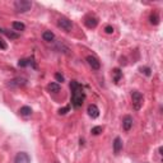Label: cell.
Wrapping results in <instances>:
<instances>
[{
  "instance_id": "13",
  "label": "cell",
  "mask_w": 163,
  "mask_h": 163,
  "mask_svg": "<svg viewBox=\"0 0 163 163\" xmlns=\"http://www.w3.org/2000/svg\"><path fill=\"white\" fill-rule=\"evenodd\" d=\"M30 65H32L33 68H36V65H35V63H33L32 59H22V60L18 61V66L19 68H26V66H30Z\"/></svg>"
},
{
  "instance_id": "4",
  "label": "cell",
  "mask_w": 163,
  "mask_h": 163,
  "mask_svg": "<svg viewBox=\"0 0 163 163\" xmlns=\"http://www.w3.org/2000/svg\"><path fill=\"white\" fill-rule=\"evenodd\" d=\"M58 26L60 27L61 30H64L65 32H70L72 28H73V22H72L69 18L61 17V18H59V21H58Z\"/></svg>"
},
{
  "instance_id": "3",
  "label": "cell",
  "mask_w": 163,
  "mask_h": 163,
  "mask_svg": "<svg viewBox=\"0 0 163 163\" xmlns=\"http://www.w3.org/2000/svg\"><path fill=\"white\" fill-rule=\"evenodd\" d=\"M31 8H32V2H30V0H16L14 2V9L18 13H26L31 10Z\"/></svg>"
},
{
  "instance_id": "7",
  "label": "cell",
  "mask_w": 163,
  "mask_h": 163,
  "mask_svg": "<svg viewBox=\"0 0 163 163\" xmlns=\"http://www.w3.org/2000/svg\"><path fill=\"white\" fill-rule=\"evenodd\" d=\"M87 112L92 119H97L100 116V110L96 105H89L88 108H87Z\"/></svg>"
},
{
  "instance_id": "25",
  "label": "cell",
  "mask_w": 163,
  "mask_h": 163,
  "mask_svg": "<svg viewBox=\"0 0 163 163\" xmlns=\"http://www.w3.org/2000/svg\"><path fill=\"white\" fill-rule=\"evenodd\" d=\"M7 47H8V45L4 42L2 38H0V49H2V50H7Z\"/></svg>"
},
{
  "instance_id": "18",
  "label": "cell",
  "mask_w": 163,
  "mask_h": 163,
  "mask_svg": "<svg viewBox=\"0 0 163 163\" xmlns=\"http://www.w3.org/2000/svg\"><path fill=\"white\" fill-rule=\"evenodd\" d=\"M112 73H114V82H115V83H119V80H120L121 77H122V72L116 68V69H114Z\"/></svg>"
},
{
  "instance_id": "16",
  "label": "cell",
  "mask_w": 163,
  "mask_h": 163,
  "mask_svg": "<svg viewBox=\"0 0 163 163\" xmlns=\"http://www.w3.org/2000/svg\"><path fill=\"white\" fill-rule=\"evenodd\" d=\"M12 27H13V28H14L16 31H18V32H22V31L26 30V26H24L22 22H13V23H12Z\"/></svg>"
},
{
  "instance_id": "12",
  "label": "cell",
  "mask_w": 163,
  "mask_h": 163,
  "mask_svg": "<svg viewBox=\"0 0 163 163\" xmlns=\"http://www.w3.org/2000/svg\"><path fill=\"white\" fill-rule=\"evenodd\" d=\"M24 84H26V79H23V78H16V79L9 80V86H12V87H21Z\"/></svg>"
},
{
  "instance_id": "19",
  "label": "cell",
  "mask_w": 163,
  "mask_h": 163,
  "mask_svg": "<svg viewBox=\"0 0 163 163\" xmlns=\"http://www.w3.org/2000/svg\"><path fill=\"white\" fill-rule=\"evenodd\" d=\"M103 131V126H94V128H92V135H100L101 133Z\"/></svg>"
},
{
  "instance_id": "1",
  "label": "cell",
  "mask_w": 163,
  "mask_h": 163,
  "mask_svg": "<svg viewBox=\"0 0 163 163\" xmlns=\"http://www.w3.org/2000/svg\"><path fill=\"white\" fill-rule=\"evenodd\" d=\"M70 91H72V105L74 108H79L86 100L84 89L82 87V84H79L77 80H72L70 82Z\"/></svg>"
},
{
  "instance_id": "8",
  "label": "cell",
  "mask_w": 163,
  "mask_h": 163,
  "mask_svg": "<svg viewBox=\"0 0 163 163\" xmlns=\"http://www.w3.org/2000/svg\"><path fill=\"white\" fill-rule=\"evenodd\" d=\"M114 153H115V156H119L120 154V152L122 151V140H121V138H119V137H116L115 138V140H114Z\"/></svg>"
},
{
  "instance_id": "28",
  "label": "cell",
  "mask_w": 163,
  "mask_h": 163,
  "mask_svg": "<svg viewBox=\"0 0 163 163\" xmlns=\"http://www.w3.org/2000/svg\"><path fill=\"white\" fill-rule=\"evenodd\" d=\"M0 33H4V30L2 28V27H0Z\"/></svg>"
},
{
  "instance_id": "21",
  "label": "cell",
  "mask_w": 163,
  "mask_h": 163,
  "mask_svg": "<svg viewBox=\"0 0 163 163\" xmlns=\"http://www.w3.org/2000/svg\"><path fill=\"white\" fill-rule=\"evenodd\" d=\"M69 111H70V107L65 106V107H63V108H60V110H59V115H66Z\"/></svg>"
},
{
  "instance_id": "15",
  "label": "cell",
  "mask_w": 163,
  "mask_h": 163,
  "mask_svg": "<svg viewBox=\"0 0 163 163\" xmlns=\"http://www.w3.org/2000/svg\"><path fill=\"white\" fill-rule=\"evenodd\" d=\"M42 38H44V41H46V42H54V40H55V35H54L51 31H45L42 33Z\"/></svg>"
},
{
  "instance_id": "10",
  "label": "cell",
  "mask_w": 163,
  "mask_h": 163,
  "mask_svg": "<svg viewBox=\"0 0 163 163\" xmlns=\"http://www.w3.org/2000/svg\"><path fill=\"white\" fill-rule=\"evenodd\" d=\"M86 26L88 27V28H96L97 24H98V19L96 17H93V16H88L84 21Z\"/></svg>"
},
{
  "instance_id": "23",
  "label": "cell",
  "mask_w": 163,
  "mask_h": 163,
  "mask_svg": "<svg viewBox=\"0 0 163 163\" xmlns=\"http://www.w3.org/2000/svg\"><path fill=\"white\" fill-rule=\"evenodd\" d=\"M105 32H106L107 35H111V33H114V27H111V26H106Z\"/></svg>"
},
{
  "instance_id": "11",
  "label": "cell",
  "mask_w": 163,
  "mask_h": 163,
  "mask_svg": "<svg viewBox=\"0 0 163 163\" xmlns=\"http://www.w3.org/2000/svg\"><path fill=\"white\" fill-rule=\"evenodd\" d=\"M19 115L23 117H30L32 115V108L30 106H23L19 108Z\"/></svg>"
},
{
  "instance_id": "5",
  "label": "cell",
  "mask_w": 163,
  "mask_h": 163,
  "mask_svg": "<svg viewBox=\"0 0 163 163\" xmlns=\"http://www.w3.org/2000/svg\"><path fill=\"white\" fill-rule=\"evenodd\" d=\"M14 163H31V157L26 152H19L14 157Z\"/></svg>"
},
{
  "instance_id": "17",
  "label": "cell",
  "mask_w": 163,
  "mask_h": 163,
  "mask_svg": "<svg viewBox=\"0 0 163 163\" xmlns=\"http://www.w3.org/2000/svg\"><path fill=\"white\" fill-rule=\"evenodd\" d=\"M149 19H151V23L153 24V26H157V24H159V16L157 14V13L154 12V13H152L151 14V17H149Z\"/></svg>"
},
{
  "instance_id": "2",
  "label": "cell",
  "mask_w": 163,
  "mask_h": 163,
  "mask_svg": "<svg viewBox=\"0 0 163 163\" xmlns=\"http://www.w3.org/2000/svg\"><path fill=\"white\" fill-rule=\"evenodd\" d=\"M131 102H133V107L135 111H139L143 107L144 103V96L139 92V91H133L131 92Z\"/></svg>"
},
{
  "instance_id": "22",
  "label": "cell",
  "mask_w": 163,
  "mask_h": 163,
  "mask_svg": "<svg viewBox=\"0 0 163 163\" xmlns=\"http://www.w3.org/2000/svg\"><path fill=\"white\" fill-rule=\"evenodd\" d=\"M140 72L144 73L147 77H149V75L152 74V73H151V69H149V68H147V66H145V68H140Z\"/></svg>"
},
{
  "instance_id": "20",
  "label": "cell",
  "mask_w": 163,
  "mask_h": 163,
  "mask_svg": "<svg viewBox=\"0 0 163 163\" xmlns=\"http://www.w3.org/2000/svg\"><path fill=\"white\" fill-rule=\"evenodd\" d=\"M4 35L7 36V37H9V38H18V33H14V32H9V31H7V30H4Z\"/></svg>"
},
{
  "instance_id": "6",
  "label": "cell",
  "mask_w": 163,
  "mask_h": 163,
  "mask_svg": "<svg viewBox=\"0 0 163 163\" xmlns=\"http://www.w3.org/2000/svg\"><path fill=\"white\" fill-rule=\"evenodd\" d=\"M86 60H87L88 65L92 68L93 70H98L100 68H101V63H100V60H98L97 58H94V56H92V55H88V56L86 58Z\"/></svg>"
},
{
  "instance_id": "14",
  "label": "cell",
  "mask_w": 163,
  "mask_h": 163,
  "mask_svg": "<svg viewBox=\"0 0 163 163\" xmlns=\"http://www.w3.org/2000/svg\"><path fill=\"white\" fill-rule=\"evenodd\" d=\"M60 89H61V86H60L59 83H50V84L47 86V91H49L50 93H59Z\"/></svg>"
},
{
  "instance_id": "26",
  "label": "cell",
  "mask_w": 163,
  "mask_h": 163,
  "mask_svg": "<svg viewBox=\"0 0 163 163\" xmlns=\"http://www.w3.org/2000/svg\"><path fill=\"white\" fill-rule=\"evenodd\" d=\"M120 64L126 65V59H125V58H120Z\"/></svg>"
},
{
  "instance_id": "9",
  "label": "cell",
  "mask_w": 163,
  "mask_h": 163,
  "mask_svg": "<svg viewBox=\"0 0 163 163\" xmlns=\"http://www.w3.org/2000/svg\"><path fill=\"white\" fill-rule=\"evenodd\" d=\"M122 128H124L125 131H129L133 128V117L130 115H126L122 119Z\"/></svg>"
},
{
  "instance_id": "27",
  "label": "cell",
  "mask_w": 163,
  "mask_h": 163,
  "mask_svg": "<svg viewBox=\"0 0 163 163\" xmlns=\"http://www.w3.org/2000/svg\"><path fill=\"white\" fill-rule=\"evenodd\" d=\"M158 152H159V154H161V156L163 154V153H162V152H163V148H162V147H159V148H158Z\"/></svg>"
},
{
  "instance_id": "24",
  "label": "cell",
  "mask_w": 163,
  "mask_h": 163,
  "mask_svg": "<svg viewBox=\"0 0 163 163\" xmlns=\"http://www.w3.org/2000/svg\"><path fill=\"white\" fill-rule=\"evenodd\" d=\"M55 79H56L58 82H61V83L64 82V77H63L60 73H56V74H55Z\"/></svg>"
}]
</instances>
